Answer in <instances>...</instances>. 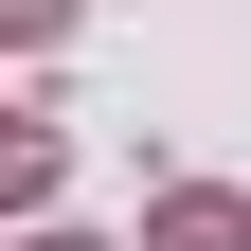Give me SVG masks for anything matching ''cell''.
Returning a JSON list of instances; mask_svg holds the SVG:
<instances>
[{
  "label": "cell",
  "instance_id": "6da1fadb",
  "mask_svg": "<svg viewBox=\"0 0 251 251\" xmlns=\"http://www.w3.org/2000/svg\"><path fill=\"white\" fill-rule=\"evenodd\" d=\"M162 251H251V233H233V215H215V198H198V215H179V233H162Z\"/></svg>",
  "mask_w": 251,
  "mask_h": 251
}]
</instances>
